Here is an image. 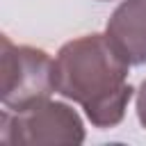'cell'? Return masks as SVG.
Segmentation results:
<instances>
[{"instance_id": "1", "label": "cell", "mask_w": 146, "mask_h": 146, "mask_svg": "<svg viewBox=\"0 0 146 146\" xmlns=\"http://www.w3.org/2000/svg\"><path fill=\"white\" fill-rule=\"evenodd\" d=\"M130 64L114 50L105 34H84L62 46L55 57V91L82 105L96 128L121 123L132 98Z\"/></svg>"}, {"instance_id": "2", "label": "cell", "mask_w": 146, "mask_h": 146, "mask_svg": "<svg viewBox=\"0 0 146 146\" xmlns=\"http://www.w3.org/2000/svg\"><path fill=\"white\" fill-rule=\"evenodd\" d=\"M84 128L80 116L64 103L39 100L25 110H5L0 119V144H80Z\"/></svg>"}, {"instance_id": "3", "label": "cell", "mask_w": 146, "mask_h": 146, "mask_svg": "<svg viewBox=\"0 0 146 146\" xmlns=\"http://www.w3.org/2000/svg\"><path fill=\"white\" fill-rule=\"evenodd\" d=\"M55 59L41 48L16 46L2 36V105L5 110H25L46 100L55 91Z\"/></svg>"}, {"instance_id": "4", "label": "cell", "mask_w": 146, "mask_h": 146, "mask_svg": "<svg viewBox=\"0 0 146 146\" xmlns=\"http://www.w3.org/2000/svg\"><path fill=\"white\" fill-rule=\"evenodd\" d=\"M107 41L130 64H146V0H123L107 21Z\"/></svg>"}, {"instance_id": "5", "label": "cell", "mask_w": 146, "mask_h": 146, "mask_svg": "<svg viewBox=\"0 0 146 146\" xmlns=\"http://www.w3.org/2000/svg\"><path fill=\"white\" fill-rule=\"evenodd\" d=\"M137 116H139V123L146 128V80L137 91Z\"/></svg>"}]
</instances>
